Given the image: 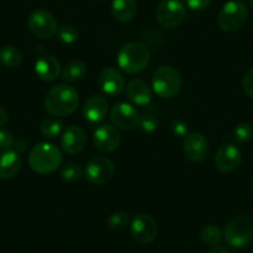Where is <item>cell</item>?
I'll use <instances>...</instances> for the list:
<instances>
[{
  "mask_svg": "<svg viewBox=\"0 0 253 253\" xmlns=\"http://www.w3.org/2000/svg\"><path fill=\"white\" fill-rule=\"evenodd\" d=\"M8 112L5 111V108H3V107H0V126H4V124L8 122Z\"/></svg>",
  "mask_w": 253,
  "mask_h": 253,
  "instance_id": "d590c367",
  "label": "cell"
},
{
  "mask_svg": "<svg viewBox=\"0 0 253 253\" xmlns=\"http://www.w3.org/2000/svg\"><path fill=\"white\" fill-rule=\"evenodd\" d=\"M252 190H253V177H252Z\"/></svg>",
  "mask_w": 253,
  "mask_h": 253,
  "instance_id": "74e56055",
  "label": "cell"
},
{
  "mask_svg": "<svg viewBox=\"0 0 253 253\" xmlns=\"http://www.w3.org/2000/svg\"><path fill=\"white\" fill-rule=\"evenodd\" d=\"M139 113L135 107L126 102L116 104L111 111V121L114 126L122 130H132L139 123Z\"/></svg>",
  "mask_w": 253,
  "mask_h": 253,
  "instance_id": "8fae6325",
  "label": "cell"
},
{
  "mask_svg": "<svg viewBox=\"0 0 253 253\" xmlns=\"http://www.w3.org/2000/svg\"><path fill=\"white\" fill-rule=\"evenodd\" d=\"M21 61H23V53L15 46H4L0 50V62L5 67H9V69L18 67Z\"/></svg>",
  "mask_w": 253,
  "mask_h": 253,
  "instance_id": "603a6c76",
  "label": "cell"
},
{
  "mask_svg": "<svg viewBox=\"0 0 253 253\" xmlns=\"http://www.w3.org/2000/svg\"><path fill=\"white\" fill-rule=\"evenodd\" d=\"M223 238V232L217 225H208L200 231V240L204 245L218 246Z\"/></svg>",
  "mask_w": 253,
  "mask_h": 253,
  "instance_id": "cb8c5ba5",
  "label": "cell"
},
{
  "mask_svg": "<svg viewBox=\"0 0 253 253\" xmlns=\"http://www.w3.org/2000/svg\"><path fill=\"white\" fill-rule=\"evenodd\" d=\"M87 74V66L84 61L75 60L67 63L62 71V80L66 82H76L84 79Z\"/></svg>",
  "mask_w": 253,
  "mask_h": 253,
  "instance_id": "7402d4cb",
  "label": "cell"
},
{
  "mask_svg": "<svg viewBox=\"0 0 253 253\" xmlns=\"http://www.w3.org/2000/svg\"><path fill=\"white\" fill-rule=\"evenodd\" d=\"M108 112V101L102 96H92L84 103L82 113L86 121L97 123L106 117Z\"/></svg>",
  "mask_w": 253,
  "mask_h": 253,
  "instance_id": "d6986e66",
  "label": "cell"
},
{
  "mask_svg": "<svg viewBox=\"0 0 253 253\" xmlns=\"http://www.w3.org/2000/svg\"><path fill=\"white\" fill-rule=\"evenodd\" d=\"M29 30L39 39H51L57 33V21L47 10L38 9L29 15Z\"/></svg>",
  "mask_w": 253,
  "mask_h": 253,
  "instance_id": "ba28073f",
  "label": "cell"
},
{
  "mask_svg": "<svg viewBox=\"0 0 253 253\" xmlns=\"http://www.w3.org/2000/svg\"><path fill=\"white\" fill-rule=\"evenodd\" d=\"M184 154L194 163L203 162L209 154V142L201 133H189L184 140Z\"/></svg>",
  "mask_w": 253,
  "mask_h": 253,
  "instance_id": "4fadbf2b",
  "label": "cell"
},
{
  "mask_svg": "<svg viewBox=\"0 0 253 253\" xmlns=\"http://www.w3.org/2000/svg\"><path fill=\"white\" fill-rule=\"evenodd\" d=\"M126 97L135 106H148L152 101V89L143 80H132L126 86Z\"/></svg>",
  "mask_w": 253,
  "mask_h": 253,
  "instance_id": "ac0fdd59",
  "label": "cell"
},
{
  "mask_svg": "<svg viewBox=\"0 0 253 253\" xmlns=\"http://www.w3.org/2000/svg\"><path fill=\"white\" fill-rule=\"evenodd\" d=\"M153 91L162 98H171L181 87V76L176 69L163 66L157 70L152 81Z\"/></svg>",
  "mask_w": 253,
  "mask_h": 253,
  "instance_id": "5b68a950",
  "label": "cell"
},
{
  "mask_svg": "<svg viewBox=\"0 0 253 253\" xmlns=\"http://www.w3.org/2000/svg\"><path fill=\"white\" fill-rule=\"evenodd\" d=\"M79 29L75 25H70V24H65V25L60 26L57 29V38L61 42L66 43V45H71V43L76 42L79 40Z\"/></svg>",
  "mask_w": 253,
  "mask_h": 253,
  "instance_id": "83f0119b",
  "label": "cell"
},
{
  "mask_svg": "<svg viewBox=\"0 0 253 253\" xmlns=\"http://www.w3.org/2000/svg\"><path fill=\"white\" fill-rule=\"evenodd\" d=\"M223 238L227 245L235 248H242L250 245L253 240V222L248 217L240 216L226 225Z\"/></svg>",
  "mask_w": 253,
  "mask_h": 253,
  "instance_id": "8992f818",
  "label": "cell"
},
{
  "mask_svg": "<svg viewBox=\"0 0 253 253\" xmlns=\"http://www.w3.org/2000/svg\"><path fill=\"white\" fill-rule=\"evenodd\" d=\"M250 5H251V8L253 9V0H250Z\"/></svg>",
  "mask_w": 253,
  "mask_h": 253,
  "instance_id": "8d00e7d4",
  "label": "cell"
},
{
  "mask_svg": "<svg viewBox=\"0 0 253 253\" xmlns=\"http://www.w3.org/2000/svg\"><path fill=\"white\" fill-rule=\"evenodd\" d=\"M248 18V8L240 0H230L221 8L217 25L225 33H233L242 28Z\"/></svg>",
  "mask_w": 253,
  "mask_h": 253,
  "instance_id": "277c9868",
  "label": "cell"
},
{
  "mask_svg": "<svg viewBox=\"0 0 253 253\" xmlns=\"http://www.w3.org/2000/svg\"><path fill=\"white\" fill-rule=\"evenodd\" d=\"M150 61V52L142 42H128L119 50L117 62L122 71L134 75L144 71Z\"/></svg>",
  "mask_w": 253,
  "mask_h": 253,
  "instance_id": "7a4b0ae2",
  "label": "cell"
},
{
  "mask_svg": "<svg viewBox=\"0 0 253 253\" xmlns=\"http://www.w3.org/2000/svg\"><path fill=\"white\" fill-rule=\"evenodd\" d=\"M159 126V121H158L157 116L150 112H147V113L143 114L142 117H139V123H138V126L140 129L145 133H153Z\"/></svg>",
  "mask_w": 253,
  "mask_h": 253,
  "instance_id": "f546056e",
  "label": "cell"
},
{
  "mask_svg": "<svg viewBox=\"0 0 253 253\" xmlns=\"http://www.w3.org/2000/svg\"><path fill=\"white\" fill-rule=\"evenodd\" d=\"M130 221V216L128 212H123V211H118V212L112 213L107 220V227L111 231H122L128 226Z\"/></svg>",
  "mask_w": 253,
  "mask_h": 253,
  "instance_id": "484cf974",
  "label": "cell"
},
{
  "mask_svg": "<svg viewBox=\"0 0 253 253\" xmlns=\"http://www.w3.org/2000/svg\"><path fill=\"white\" fill-rule=\"evenodd\" d=\"M233 139L240 144L247 143L252 139L253 137V128L251 124L248 123H240L235 126V129L232 132Z\"/></svg>",
  "mask_w": 253,
  "mask_h": 253,
  "instance_id": "f1b7e54d",
  "label": "cell"
},
{
  "mask_svg": "<svg viewBox=\"0 0 253 253\" xmlns=\"http://www.w3.org/2000/svg\"><path fill=\"white\" fill-rule=\"evenodd\" d=\"M114 174V165L107 157L97 155L88 160L84 169V176L91 184L103 185L112 179Z\"/></svg>",
  "mask_w": 253,
  "mask_h": 253,
  "instance_id": "30bf717a",
  "label": "cell"
},
{
  "mask_svg": "<svg viewBox=\"0 0 253 253\" xmlns=\"http://www.w3.org/2000/svg\"><path fill=\"white\" fill-rule=\"evenodd\" d=\"M186 9L180 0H164L155 10V18L164 29H175L184 21Z\"/></svg>",
  "mask_w": 253,
  "mask_h": 253,
  "instance_id": "52a82bcc",
  "label": "cell"
},
{
  "mask_svg": "<svg viewBox=\"0 0 253 253\" xmlns=\"http://www.w3.org/2000/svg\"><path fill=\"white\" fill-rule=\"evenodd\" d=\"M169 128L175 137L181 138V137H186V135L189 134V133H187L186 123H184L181 119H172L169 124Z\"/></svg>",
  "mask_w": 253,
  "mask_h": 253,
  "instance_id": "4dcf8cb0",
  "label": "cell"
},
{
  "mask_svg": "<svg viewBox=\"0 0 253 253\" xmlns=\"http://www.w3.org/2000/svg\"><path fill=\"white\" fill-rule=\"evenodd\" d=\"M93 142L97 149L103 153L114 152L119 147L121 135L116 126L104 124L98 126L93 133Z\"/></svg>",
  "mask_w": 253,
  "mask_h": 253,
  "instance_id": "9a60e30c",
  "label": "cell"
},
{
  "mask_svg": "<svg viewBox=\"0 0 253 253\" xmlns=\"http://www.w3.org/2000/svg\"><path fill=\"white\" fill-rule=\"evenodd\" d=\"M60 176L63 181L75 182L77 180H80V177L82 176V169L76 163L69 162L63 165V167H61Z\"/></svg>",
  "mask_w": 253,
  "mask_h": 253,
  "instance_id": "4316f807",
  "label": "cell"
},
{
  "mask_svg": "<svg viewBox=\"0 0 253 253\" xmlns=\"http://www.w3.org/2000/svg\"><path fill=\"white\" fill-rule=\"evenodd\" d=\"M208 253H232L231 250H228L227 247H223V246H215L213 248H211Z\"/></svg>",
  "mask_w": 253,
  "mask_h": 253,
  "instance_id": "e575fe53",
  "label": "cell"
},
{
  "mask_svg": "<svg viewBox=\"0 0 253 253\" xmlns=\"http://www.w3.org/2000/svg\"><path fill=\"white\" fill-rule=\"evenodd\" d=\"M242 162L241 150L233 144H223L215 155V165L221 172H233Z\"/></svg>",
  "mask_w": 253,
  "mask_h": 253,
  "instance_id": "7c38bea8",
  "label": "cell"
},
{
  "mask_svg": "<svg viewBox=\"0 0 253 253\" xmlns=\"http://www.w3.org/2000/svg\"><path fill=\"white\" fill-rule=\"evenodd\" d=\"M138 5L135 0H113L112 14L119 23H128L137 15Z\"/></svg>",
  "mask_w": 253,
  "mask_h": 253,
  "instance_id": "44dd1931",
  "label": "cell"
},
{
  "mask_svg": "<svg viewBox=\"0 0 253 253\" xmlns=\"http://www.w3.org/2000/svg\"><path fill=\"white\" fill-rule=\"evenodd\" d=\"M99 89L106 96L116 97L121 94L124 89V77L121 72L113 67H107L98 76Z\"/></svg>",
  "mask_w": 253,
  "mask_h": 253,
  "instance_id": "5bb4252c",
  "label": "cell"
},
{
  "mask_svg": "<svg viewBox=\"0 0 253 253\" xmlns=\"http://www.w3.org/2000/svg\"><path fill=\"white\" fill-rule=\"evenodd\" d=\"M242 87L245 93L247 94L251 99H253V69L248 70L245 74V76H243Z\"/></svg>",
  "mask_w": 253,
  "mask_h": 253,
  "instance_id": "d6a6232c",
  "label": "cell"
},
{
  "mask_svg": "<svg viewBox=\"0 0 253 253\" xmlns=\"http://www.w3.org/2000/svg\"><path fill=\"white\" fill-rule=\"evenodd\" d=\"M130 235L139 245H150L158 236L157 221L148 213H139L130 222Z\"/></svg>",
  "mask_w": 253,
  "mask_h": 253,
  "instance_id": "9c48e42d",
  "label": "cell"
},
{
  "mask_svg": "<svg viewBox=\"0 0 253 253\" xmlns=\"http://www.w3.org/2000/svg\"><path fill=\"white\" fill-rule=\"evenodd\" d=\"M14 144V137L9 130L0 129V150L6 152L10 149Z\"/></svg>",
  "mask_w": 253,
  "mask_h": 253,
  "instance_id": "1f68e13d",
  "label": "cell"
},
{
  "mask_svg": "<svg viewBox=\"0 0 253 253\" xmlns=\"http://www.w3.org/2000/svg\"><path fill=\"white\" fill-rule=\"evenodd\" d=\"M79 103V92L69 84H56L45 97V109L53 117L70 116L76 111Z\"/></svg>",
  "mask_w": 253,
  "mask_h": 253,
  "instance_id": "6da1fadb",
  "label": "cell"
},
{
  "mask_svg": "<svg viewBox=\"0 0 253 253\" xmlns=\"http://www.w3.org/2000/svg\"><path fill=\"white\" fill-rule=\"evenodd\" d=\"M21 158L15 150H6L0 154V180H6L15 176L20 170Z\"/></svg>",
  "mask_w": 253,
  "mask_h": 253,
  "instance_id": "ffe728a7",
  "label": "cell"
},
{
  "mask_svg": "<svg viewBox=\"0 0 253 253\" xmlns=\"http://www.w3.org/2000/svg\"><path fill=\"white\" fill-rule=\"evenodd\" d=\"M61 150L51 143H40L29 153V165L38 174L53 172L61 167Z\"/></svg>",
  "mask_w": 253,
  "mask_h": 253,
  "instance_id": "3957f363",
  "label": "cell"
},
{
  "mask_svg": "<svg viewBox=\"0 0 253 253\" xmlns=\"http://www.w3.org/2000/svg\"><path fill=\"white\" fill-rule=\"evenodd\" d=\"M61 65L60 61L52 55L41 56L35 62V74L40 80L51 82L60 76Z\"/></svg>",
  "mask_w": 253,
  "mask_h": 253,
  "instance_id": "e0dca14e",
  "label": "cell"
},
{
  "mask_svg": "<svg viewBox=\"0 0 253 253\" xmlns=\"http://www.w3.org/2000/svg\"><path fill=\"white\" fill-rule=\"evenodd\" d=\"M62 129L63 123L57 118H47L42 121V123L40 124L41 133H42L43 137L48 138V139H53L57 135H60Z\"/></svg>",
  "mask_w": 253,
  "mask_h": 253,
  "instance_id": "d4e9b609",
  "label": "cell"
},
{
  "mask_svg": "<svg viewBox=\"0 0 253 253\" xmlns=\"http://www.w3.org/2000/svg\"><path fill=\"white\" fill-rule=\"evenodd\" d=\"M86 142L87 137L84 130L76 126H67L61 137V147H62L63 152L70 155L81 153L84 149Z\"/></svg>",
  "mask_w": 253,
  "mask_h": 253,
  "instance_id": "2e32d148",
  "label": "cell"
},
{
  "mask_svg": "<svg viewBox=\"0 0 253 253\" xmlns=\"http://www.w3.org/2000/svg\"><path fill=\"white\" fill-rule=\"evenodd\" d=\"M211 0H185L187 8L193 11H204L210 6Z\"/></svg>",
  "mask_w": 253,
  "mask_h": 253,
  "instance_id": "836d02e7",
  "label": "cell"
}]
</instances>
